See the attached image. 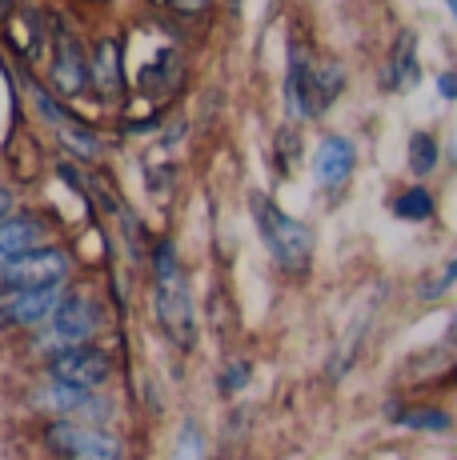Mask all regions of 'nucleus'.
<instances>
[{"label": "nucleus", "mask_w": 457, "mask_h": 460, "mask_svg": "<svg viewBox=\"0 0 457 460\" xmlns=\"http://www.w3.org/2000/svg\"><path fill=\"white\" fill-rule=\"evenodd\" d=\"M153 272H157V321H161L165 336L177 349H193V341H197V313H193V296H189V285H184V272L177 264V249L173 244H157Z\"/></svg>", "instance_id": "1"}, {"label": "nucleus", "mask_w": 457, "mask_h": 460, "mask_svg": "<svg viewBox=\"0 0 457 460\" xmlns=\"http://www.w3.org/2000/svg\"><path fill=\"white\" fill-rule=\"evenodd\" d=\"M253 212H257V228L265 236L269 252L285 272H305L313 261V233L297 217L281 212L269 197H253Z\"/></svg>", "instance_id": "2"}, {"label": "nucleus", "mask_w": 457, "mask_h": 460, "mask_svg": "<svg viewBox=\"0 0 457 460\" xmlns=\"http://www.w3.org/2000/svg\"><path fill=\"white\" fill-rule=\"evenodd\" d=\"M68 277V256L65 249H52V244H40V249L16 256V261L0 264V293H21V288H52L65 285Z\"/></svg>", "instance_id": "3"}, {"label": "nucleus", "mask_w": 457, "mask_h": 460, "mask_svg": "<svg viewBox=\"0 0 457 460\" xmlns=\"http://www.w3.org/2000/svg\"><path fill=\"white\" fill-rule=\"evenodd\" d=\"M49 448L68 460H121V440L112 432H104L101 424H81V420H57L45 432Z\"/></svg>", "instance_id": "4"}, {"label": "nucleus", "mask_w": 457, "mask_h": 460, "mask_svg": "<svg viewBox=\"0 0 457 460\" xmlns=\"http://www.w3.org/2000/svg\"><path fill=\"white\" fill-rule=\"evenodd\" d=\"M96 324H101V316H96L93 300L60 296V305L52 308L45 321V332H40V349L57 352V349H73V344H89Z\"/></svg>", "instance_id": "5"}, {"label": "nucleus", "mask_w": 457, "mask_h": 460, "mask_svg": "<svg viewBox=\"0 0 457 460\" xmlns=\"http://www.w3.org/2000/svg\"><path fill=\"white\" fill-rule=\"evenodd\" d=\"M49 376L57 385H73V388H96L112 376V357L104 349H93V344H73V349H57L49 360Z\"/></svg>", "instance_id": "6"}, {"label": "nucleus", "mask_w": 457, "mask_h": 460, "mask_svg": "<svg viewBox=\"0 0 457 460\" xmlns=\"http://www.w3.org/2000/svg\"><path fill=\"white\" fill-rule=\"evenodd\" d=\"M57 57H52V88L60 96H81L89 88V57L81 52V40L68 32V24L57 21Z\"/></svg>", "instance_id": "7"}, {"label": "nucleus", "mask_w": 457, "mask_h": 460, "mask_svg": "<svg viewBox=\"0 0 457 460\" xmlns=\"http://www.w3.org/2000/svg\"><path fill=\"white\" fill-rule=\"evenodd\" d=\"M65 285L52 288H21V293H0V324H16V329H32L45 324L49 313L60 305Z\"/></svg>", "instance_id": "8"}, {"label": "nucleus", "mask_w": 457, "mask_h": 460, "mask_svg": "<svg viewBox=\"0 0 457 460\" xmlns=\"http://www.w3.org/2000/svg\"><path fill=\"white\" fill-rule=\"evenodd\" d=\"M354 168H357L354 140H345V137H325L321 140L318 156H313V176H318V184L325 192H337L341 184L354 176Z\"/></svg>", "instance_id": "9"}, {"label": "nucleus", "mask_w": 457, "mask_h": 460, "mask_svg": "<svg viewBox=\"0 0 457 460\" xmlns=\"http://www.w3.org/2000/svg\"><path fill=\"white\" fill-rule=\"evenodd\" d=\"M285 104L297 120H309L313 117V65H309V52L301 44H289V76H285Z\"/></svg>", "instance_id": "10"}, {"label": "nucleus", "mask_w": 457, "mask_h": 460, "mask_svg": "<svg viewBox=\"0 0 457 460\" xmlns=\"http://www.w3.org/2000/svg\"><path fill=\"white\" fill-rule=\"evenodd\" d=\"M45 244V220L37 217H4L0 220V264Z\"/></svg>", "instance_id": "11"}, {"label": "nucleus", "mask_w": 457, "mask_h": 460, "mask_svg": "<svg viewBox=\"0 0 457 460\" xmlns=\"http://www.w3.org/2000/svg\"><path fill=\"white\" fill-rule=\"evenodd\" d=\"M89 84L104 96H117L125 88V73H121V49L117 40H101L89 57Z\"/></svg>", "instance_id": "12"}, {"label": "nucleus", "mask_w": 457, "mask_h": 460, "mask_svg": "<svg viewBox=\"0 0 457 460\" xmlns=\"http://www.w3.org/2000/svg\"><path fill=\"white\" fill-rule=\"evenodd\" d=\"M181 76H184V68H181L177 52H157V60L145 65V73H140V88L145 93H173L181 84Z\"/></svg>", "instance_id": "13"}, {"label": "nucleus", "mask_w": 457, "mask_h": 460, "mask_svg": "<svg viewBox=\"0 0 457 460\" xmlns=\"http://www.w3.org/2000/svg\"><path fill=\"white\" fill-rule=\"evenodd\" d=\"M385 417H390L393 424H406V429L450 432V412H442V409H406V404H385Z\"/></svg>", "instance_id": "14"}, {"label": "nucleus", "mask_w": 457, "mask_h": 460, "mask_svg": "<svg viewBox=\"0 0 457 460\" xmlns=\"http://www.w3.org/2000/svg\"><path fill=\"white\" fill-rule=\"evenodd\" d=\"M390 81H393V88H413L417 84V40H413V32H401L398 37L393 65H390Z\"/></svg>", "instance_id": "15"}, {"label": "nucleus", "mask_w": 457, "mask_h": 460, "mask_svg": "<svg viewBox=\"0 0 457 460\" xmlns=\"http://www.w3.org/2000/svg\"><path fill=\"white\" fill-rule=\"evenodd\" d=\"M341 84H345V73L341 65H325V68H313V117L325 112L333 101L341 96Z\"/></svg>", "instance_id": "16"}, {"label": "nucleus", "mask_w": 457, "mask_h": 460, "mask_svg": "<svg viewBox=\"0 0 457 460\" xmlns=\"http://www.w3.org/2000/svg\"><path fill=\"white\" fill-rule=\"evenodd\" d=\"M60 145H65L73 156H81V161H96V156H101V137L89 128H81V125H68V120L60 125Z\"/></svg>", "instance_id": "17"}, {"label": "nucleus", "mask_w": 457, "mask_h": 460, "mask_svg": "<svg viewBox=\"0 0 457 460\" xmlns=\"http://www.w3.org/2000/svg\"><path fill=\"white\" fill-rule=\"evenodd\" d=\"M409 168L417 176H429L437 168V140L429 132H413L409 140Z\"/></svg>", "instance_id": "18"}, {"label": "nucleus", "mask_w": 457, "mask_h": 460, "mask_svg": "<svg viewBox=\"0 0 457 460\" xmlns=\"http://www.w3.org/2000/svg\"><path fill=\"white\" fill-rule=\"evenodd\" d=\"M393 208H398L401 220H429L434 217V197L426 189H409V192H401Z\"/></svg>", "instance_id": "19"}, {"label": "nucleus", "mask_w": 457, "mask_h": 460, "mask_svg": "<svg viewBox=\"0 0 457 460\" xmlns=\"http://www.w3.org/2000/svg\"><path fill=\"white\" fill-rule=\"evenodd\" d=\"M249 360H237V365H228L225 368V376H221V393H241L245 385H249Z\"/></svg>", "instance_id": "20"}, {"label": "nucleus", "mask_w": 457, "mask_h": 460, "mask_svg": "<svg viewBox=\"0 0 457 460\" xmlns=\"http://www.w3.org/2000/svg\"><path fill=\"white\" fill-rule=\"evenodd\" d=\"M453 277H457V264H445V272L434 280V285H421V296L426 300H437V296H445L453 288Z\"/></svg>", "instance_id": "21"}, {"label": "nucleus", "mask_w": 457, "mask_h": 460, "mask_svg": "<svg viewBox=\"0 0 457 460\" xmlns=\"http://www.w3.org/2000/svg\"><path fill=\"white\" fill-rule=\"evenodd\" d=\"M37 109L45 112V117H49V120H52V125H57V128H60V125H65V120H68V112L60 109L57 101H52V96L45 93V88H37Z\"/></svg>", "instance_id": "22"}, {"label": "nucleus", "mask_w": 457, "mask_h": 460, "mask_svg": "<svg viewBox=\"0 0 457 460\" xmlns=\"http://www.w3.org/2000/svg\"><path fill=\"white\" fill-rule=\"evenodd\" d=\"M209 4H213V0H169V8L181 16H201Z\"/></svg>", "instance_id": "23"}, {"label": "nucleus", "mask_w": 457, "mask_h": 460, "mask_svg": "<svg viewBox=\"0 0 457 460\" xmlns=\"http://www.w3.org/2000/svg\"><path fill=\"white\" fill-rule=\"evenodd\" d=\"M442 96H445V101H453V96H457V81H453V73H445V76H442Z\"/></svg>", "instance_id": "24"}, {"label": "nucleus", "mask_w": 457, "mask_h": 460, "mask_svg": "<svg viewBox=\"0 0 457 460\" xmlns=\"http://www.w3.org/2000/svg\"><path fill=\"white\" fill-rule=\"evenodd\" d=\"M4 217H13V192L0 189V220H4Z\"/></svg>", "instance_id": "25"}, {"label": "nucleus", "mask_w": 457, "mask_h": 460, "mask_svg": "<svg viewBox=\"0 0 457 460\" xmlns=\"http://www.w3.org/2000/svg\"><path fill=\"white\" fill-rule=\"evenodd\" d=\"M157 125H161V120L153 117V120H140V125H129V132H153Z\"/></svg>", "instance_id": "26"}, {"label": "nucleus", "mask_w": 457, "mask_h": 460, "mask_svg": "<svg viewBox=\"0 0 457 460\" xmlns=\"http://www.w3.org/2000/svg\"><path fill=\"white\" fill-rule=\"evenodd\" d=\"M13 4H16V0H0V16H8V13H13Z\"/></svg>", "instance_id": "27"}, {"label": "nucleus", "mask_w": 457, "mask_h": 460, "mask_svg": "<svg viewBox=\"0 0 457 460\" xmlns=\"http://www.w3.org/2000/svg\"><path fill=\"white\" fill-rule=\"evenodd\" d=\"M237 4H241V0H237Z\"/></svg>", "instance_id": "28"}]
</instances>
